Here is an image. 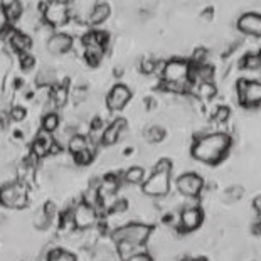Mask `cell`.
I'll return each mask as SVG.
<instances>
[{"mask_svg": "<svg viewBox=\"0 0 261 261\" xmlns=\"http://www.w3.org/2000/svg\"><path fill=\"white\" fill-rule=\"evenodd\" d=\"M0 10L4 12V17L8 24H16L22 17L20 0H0Z\"/></svg>", "mask_w": 261, "mask_h": 261, "instance_id": "ac0fdd59", "label": "cell"}, {"mask_svg": "<svg viewBox=\"0 0 261 261\" xmlns=\"http://www.w3.org/2000/svg\"><path fill=\"white\" fill-rule=\"evenodd\" d=\"M27 112L24 106H19V104H16V106L10 108V113H8V116H10V120L14 122H22L26 118Z\"/></svg>", "mask_w": 261, "mask_h": 261, "instance_id": "d6a6232c", "label": "cell"}, {"mask_svg": "<svg viewBox=\"0 0 261 261\" xmlns=\"http://www.w3.org/2000/svg\"><path fill=\"white\" fill-rule=\"evenodd\" d=\"M232 145V138L224 132L216 134H202L198 135L192 144L190 155L196 160L208 166H218L228 157Z\"/></svg>", "mask_w": 261, "mask_h": 261, "instance_id": "6da1fadb", "label": "cell"}, {"mask_svg": "<svg viewBox=\"0 0 261 261\" xmlns=\"http://www.w3.org/2000/svg\"><path fill=\"white\" fill-rule=\"evenodd\" d=\"M142 190L148 198H164L170 192V172L154 170L146 180L142 184Z\"/></svg>", "mask_w": 261, "mask_h": 261, "instance_id": "8992f818", "label": "cell"}, {"mask_svg": "<svg viewBox=\"0 0 261 261\" xmlns=\"http://www.w3.org/2000/svg\"><path fill=\"white\" fill-rule=\"evenodd\" d=\"M152 226L142 222H130L113 232V240L116 242H130V244L144 246L152 234Z\"/></svg>", "mask_w": 261, "mask_h": 261, "instance_id": "7a4b0ae2", "label": "cell"}, {"mask_svg": "<svg viewBox=\"0 0 261 261\" xmlns=\"http://www.w3.org/2000/svg\"><path fill=\"white\" fill-rule=\"evenodd\" d=\"M200 19H202L204 22H212V19H214V8L212 7L202 8V12H200Z\"/></svg>", "mask_w": 261, "mask_h": 261, "instance_id": "8d00e7d4", "label": "cell"}, {"mask_svg": "<svg viewBox=\"0 0 261 261\" xmlns=\"http://www.w3.org/2000/svg\"><path fill=\"white\" fill-rule=\"evenodd\" d=\"M190 94L196 96L198 100H202V102H210V100L218 94V86L214 84V81H200V83H192Z\"/></svg>", "mask_w": 261, "mask_h": 261, "instance_id": "2e32d148", "label": "cell"}, {"mask_svg": "<svg viewBox=\"0 0 261 261\" xmlns=\"http://www.w3.org/2000/svg\"><path fill=\"white\" fill-rule=\"evenodd\" d=\"M54 144H56V140H54L52 134H49V132H46L40 128V132L36 135V138L30 145V152L38 158H42L48 154H51V148H52Z\"/></svg>", "mask_w": 261, "mask_h": 261, "instance_id": "5bb4252c", "label": "cell"}, {"mask_svg": "<svg viewBox=\"0 0 261 261\" xmlns=\"http://www.w3.org/2000/svg\"><path fill=\"white\" fill-rule=\"evenodd\" d=\"M157 64L158 59L155 58H144L138 64V70L144 76H154L155 71H157Z\"/></svg>", "mask_w": 261, "mask_h": 261, "instance_id": "83f0119b", "label": "cell"}, {"mask_svg": "<svg viewBox=\"0 0 261 261\" xmlns=\"http://www.w3.org/2000/svg\"><path fill=\"white\" fill-rule=\"evenodd\" d=\"M48 261H76V256L64 250H52L48 256Z\"/></svg>", "mask_w": 261, "mask_h": 261, "instance_id": "4dcf8cb0", "label": "cell"}, {"mask_svg": "<svg viewBox=\"0 0 261 261\" xmlns=\"http://www.w3.org/2000/svg\"><path fill=\"white\" fill-rule=\"evenodd\" d=\"M204 189V178L196 172L182 174L177 178V190L184 198H199Z\"/></svg>", "mask_w": 261, "mask_h": 261, "instance_id": "ba28073f", "label": "cell"}, {"mask_svg": "<svg viewBox=\"0 0 261 261\" xmlns=\"http://www.w3.org/2000/svg\"><path fill=\"white\" fill-rule=\"evenodd\" d=\"M132 100V90L126 84L118 83L108 91L106 94V108L110 112H120Z\"/></svg>", "mask_w": 261, "mask_h": 261, "instance_id": "9c48e42d", "label": "cell"}, {"mask_svg": "<svg viewBox=\"0 0 261 261\" xmlns=\"http://www.w3.org/2000/svg\"><path fill=\"white\" fill-rule=\"evenodd\" d=\"M238 30L244 36L261 38V14L260 12H244L238 17Z\"/></svg>", "mask_w": 261, "mask_h": 261, "instance_id": "8fae6325", "label": "cell"}, {"mask_svg": "<svg viewBox=\"0 0 261 261\" xmlns=\"http://www.w3.org/2000/svg\"><path fill=\"white\" fill-rule=\"evenodd\" d=\"M236 94L240 103L244 108H256L261 104V81L251 80H238Z\"/></svg>", "mask_w": 261, "mask_h": 261, "instance_id": "5b68a950", "label": "cell"}, {"mask_svg": "<svg viewBox=\"0 0 261 261\" xmlns=\"http://www.w3.org/2000/svg\"><path fill=\"white\" fill-rule=\"evenodd\" d=\"M71 19V10L64 4H54L49 2L44 6L42 10V22H46L51 27H61L66 26Z\"/></svg>", "mask_w": 261, "mask_h": 261, "instance_id": "52a82bcc", "label": "cell"}, {"mask_svg": "<svg viewBox=\"0 0 261 261\" xmlns=\"http://www.w3.org/2000/svg\"><path fill=\"white\" fill-rule=\"evenodd\" d=\"M56 81H58V74L51 68H42V70L38 72V76H36V84H38L39 88H51V86L56 84Z\"/></svg>", "mask_w": 261, "mask_h": 261, "instance_id": "44dd1931", "label": "cell"}, {"mask_svg": "<svg viewBox=\"0 0 261 261\" xmlns=\"http://www.w3.org/2000/svg\"><path fill=\"white\" fill-rule=\"evenodd\" d=\"M253 208L256 210V214H260L261 216V196H258V198H254L253 200Z\"/></svg>", "mask_w": 261, "mask_h": 261, "instance_id": "74e56055", "label": "cell"}, {"mask_svg": "<svg viewBox=\"0 0 261 261\" xmlns=\"http://www.w3.org/2000/svg\"><path fill=\"white\" fill-rule=\"evenodd\" d=\"M72 222L78 230H88V228L94 226L96 222V209L94 206L88 202H81L80 206L74 208L72 212Z\"/></svg>", "mask_w": 261, "mask_h": 261, "instance_id": "4fadbf2b", "label": "cell"}, {"mask_svg": "<svg viewBox=\"0 0 261 261\" xmlns=\"http://www.w3.org/2000/svg\"><path fill=\"white\" fill-rule=\"evenodd\" d=\"M93 158H94V152H93V148H84V150H81L80 154H76L74 155V160H76V164L78 166H90L91 162H93Z\"/></svg>", "mask_w": 261, "mask_h": 261, "instance_id": "f546056e", "label": "cell"}, {"mask_svg": "<svg viewBox=\"0 0 261 261\" xmlns=\"http://www.w3.org/2000/svg\"><path fill=\"white\" fill-rule=\"evenodd\" d=\"M154 170H166L172 172V160L170 158H160L157 164H155Z\"/></svg>", "mask_w": 261, "mask_h": 261, "instance_id": "e575fe53", "label": "cell"}, {"mask_svg": "<svg viewBox=\"0 0 261 261\" xmlns=\"http://www.w3.org/2000/svg\"><path fill=\"white\" fill-rule=\"evenodd\" d=\"M59 125H61V118H59V115L56 112H48L42 116V120H40V128L46 130V132H49V134L58 132Z\"/></svg>", "mask_w": 261, "mask_h": 261, "instance_id": "cb8c5ba5", "label": "cell"}, {"mask_svg": "<svg viewBox=\"0 0 261 261\" xmlns=\"http://www.w3.org/2000/svg\"><path fill=\"white\" fill-rule=\"evenodd\" d=\"M144 136L148 144H160V142L166 138V130H164V126H160V125H152L145 130Z\"/></svg>", "mask_w": 261, "mask_h": 261, "instance_id": "d4e9b609", "label": "cell"}, {"mask_svg": "<svg viewBox=\"0 0 261 261\" xmlns=\"http://www.w3.org/2000/svg\"><path fill=\"white\" fill-rule=\"evenodd\" d=\"M202 219H204V214H202V209L199 206H187L180 210V230L182 232H190V231H196L198 228L202 224Z\"/></svg>", "mask_w": 261, "mask_h": 261, "instance_id": "7c38bea8", "label": "cell"}, {"mask_svg": "<svg viewBox=\"0 0 261 261\" xmlns=\"http://www.w3.org/2000/svg\"><path fill=\"white\" fill-rule=\"evenodd\" d=\"M8 42H10V48L17 54L30 52V49H32V38L24 30H16V32H14Z\"/></svg>", "mask_w": 261, "mask_h": 261, "instance_id": "d6986e66", "label": "cell"}, {"mask_svg": "<svg viewBox=\"0 0 261 261\" xmlns=\"http://www.w3.org/2000/svg\"><path fill=\"white\" fill-rule=\"evenodd\" d=\"M49 2H54V4H64V6H68V4H70L71 0H49Z\"/></svg>", "mask_w": 261, "mask_h": 261, "instance_id": "f35d334b", "label": "cell"}, {"mask_svg": "<svg viewBox=\"0 0 261 261\" xmlns=\"http://www.w3.org/2000/svg\"><path fill=\"white\" fill-rule=\"evenodd\" d=\"M240 66L246 71H260L261 70V51L258 52H246L240 59Z\"/></svg>", "mask_w": 261, "mask_h": 261, "instance_id": "7402d4cb", "label": "cell"}, {"mask_svg": "<svg viewBox=\"0 0 261 261\" xmlns=\"http://www.w3.org/2000/svg\"><path fill=\"white\" fill-rule=\"evenodd\" d=\"M112 16V7L106 2H96L93 8L90 10L88 16V24L91 26H102L108 20V17Z\"/></svg>", "mask_w": 261, "mask_h": 261, "instance_id": "e0dca14e", "label": "cell"}, {"mask_svg": "<svg viewBox=\"0 0 261 261\" xmlns=\"http://www.w3.org/2000/svg\"><path fill=\"white\" fill-rule=\"evenodd\" d=\"M190 61L186 58H172L164 64V71L160 80L168 83H189Z\"/></svg>", "mask_w": 261, "mask_h": 261, "instance_id": "277c9868", "label": "cell"}, {"mask_svg": "<svg viewBox=\"0 0 261 261\" xmlns=\"http://www.w3.org/2000/svg\"><path fill=\"white\" fill-rule=\"evenodd\" d=\"M226 194L230 200H240L242 196H244V189H242L241 186H232L226 190Z\"/></svg>", "mask_w": 261, "mask_h": 261, "instance_id": "836d02e7", "label": "cell"}, {"mask_svg": "<svg viewBox=\"0 0 261 261\" xmlns=\"http://www.w3.org/2000/svg\"><path fill=\"white\" fill-rule=\"evenodd\" d=\"M70 100V91L66 84H54L49 93V103L52 108H64Z\"/></svg>", "mask_w": 261, "mask_h": 261, "instance_id": "ffe728a7", "label": "cell"}, {"mask_svg": "<svg viewBox=\"0 0 261 261\" xmlns=\"http://www.w3.org/2000/svg\"><path fill=\"white\" fill-rule=\"evenodd\" d=\"M36 64V59L30 52H20L19 54V68L22 71H30Z\"/></svg>", "mask_w": 261, "mask_h": 261, "instance_id": "1f68e13d", "label": "cell"}, {"mask_svg": "<svg viewBox=\"0 0 261 261\" xmlns=\"http://www.w3.org/2000/svg\"><path fill=\"white\" fill-rule=\"evenodd\" d=\"M209 58H210L209 49H206V48H196L194 51H192V54H190L189 61L192 64H196V66H200V64H208L209 62Z\"/></svg>", "mask_w": 261, "mask_h": 261, "instance_id": "f1b7e54d", "label": "cell"}, {"mask_svg": "<svg viewBox=\"0 0 261 261\" xmlns=\"http://www.w3.org/2000/svg\"><path fill=\"white\" fill-rule=\"evenodd\" d=\"M230 118H231V108L226 106V104H219L212 112V122L218 123V125H224L226 122H230Z\"/></svg>", "mask_w": 261, "mask_h": 261, "instance_id": "4316f807", "label": "cell"}, {"mask_svg": "<svg viewBox=\"0 0 261 261\" xmlns=\"http://www.w3.org/2000/svg\"><path fill=\"white\" fill-rule=\"evenodd\" d=\"M126 120L125 118H115L112 123H110L108 126H104L103 130V135H102V144L103 145H115L118 140H120V136L123 135V132L126 130Z\"/></svg>", "mask_w": 261, "mask_h": 261, "instance_id": "9a60e30c", "label": "cell"}, {"mask_svg": "<svg viewBox=\"0 0 261 261\" xmlns=\"http://www.w3.org/2000/svg\"><path fill=\"white\" fill-rule=\"evenodd\" d=\"M0 204L8 209H24L29 204L27 187L22 182H10L0 187Z\"/></svg>", "mask_w": 261, "mask_h": 261, "instance_id": "3957f363", "label": "cell"}, {"mask_svg": "<svg viewBox=\"0 0 261 261\" xmlns=\"http://www.w3.org/2000/svg\"><path fill=\"white\" fill-rule=\"evenodd\" d=\"M90 146H91V140L88 138V136L80 135V134H74L70 138V142H68V150H70L72 155L80 154L81 150L90 148Z\"/></svg>", "mask_w": 261, "mask_h": 261, "instance_id": "603a6c76", "label": "cell"}, {"mask_svg": "<svg viewBox=\"0 0 261 261\" xmlns=\"http://www.w3.org/2000/svg\"><path fill=\"white\" fill-rule=\"evenodd\" d=\"M125 261H152V256L144 253V251H140V253L132 254L130 258H126Z\"/></svg>", "mask_w": 261, "mask_h": 261, "instance_id": "d590c367", "label": "cell"}, {"mask_svg": "<svg viewBox=\"0 0 261 261\" xmlns=\"http://www.w3.org/2000/svg\"><path fill=\"white\" fill-rule=\"evenodd\" d=\"M123 178L128 182V184H144V180H145V170L142 167L138 166H135V167H130L128 170L125 172V176H123Z\"/></svg>", "mask_w": 261, "mask_h": 261, "instance_id": "484cf974", "label": "cell"}, {"mask_svg": "<svg viewBox=\"0 0 261 261\" xmlns=\"http://www.w3.org/2000/svg\"><path fill=\"white\" fill-rule=\"evenodd\" d=\"M198 261H206V260H198Z\"/></svg>", "mask_w": 261, "mask_h": 261, "instance_id": "ab89813d", "label": "cell"}, {"mask_svg": "<svg viewBox=\"0 0 261 261\" xmlns=\"http://www.w3.org/2000/svg\"><path fill=\"white\" fill-rule=\"evenodd\" d=\"M72 44H74V38L71 34H66V32L56 34V32H52L51 38L46 40V49L52 56H62V54L72 51Z\"/></svg>", "mask_w": 261, "mask_h": 261, "instance_id": "30bf717a", "label": "cell"}]
</instances>
